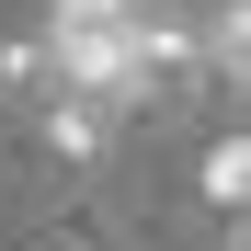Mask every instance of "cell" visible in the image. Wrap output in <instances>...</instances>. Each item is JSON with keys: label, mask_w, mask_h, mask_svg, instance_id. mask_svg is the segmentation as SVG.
Returning <instances> with one entry per match:
<instances>
[{"label": "cell", "mask_w": 251, "mask_h": 251, "mask_svg": "<svg viewBox=\"0 0 251 251\" xmlns=\"http://www.w3.org/2000/svg\"><path fill=\"white\" fill-rule=\"evenodd\" d=\"M34 126H46V149L69 160V172H92V160L114 149V126H126V114H114L103 92H57V103H46V114H34Z\"/></svg>", "instance_id": "obj_1"}, {"label": "cell", "mask_w": 251, "mask_h": 251, "mask_svg": "<svg viewBox=\"0 0 251 251\" xmlns=\"http://www.w3.org/2000/svg\"><path fill=\"white\" fill-rule=\"evenodd\" d=\"M205 69H217V92H251V0L205 12Z\"/></svg>", "instance_id": "obj_2"}, {"label": "cell", "mask_w": 251, "mask_h": 251, "mask_svg": "<svg viewBox=\"0 0 251 251\" xmlns=\"http://www.w3.org/2000/svg\"><path fill=\"white\" fill-rule=\"evenodd\" d=\"M194 183H205V205H228V217H251V126H228V137L205 149V172H194Z\"/></svg>", "instance_id": "obj_3"}]
</instances>
